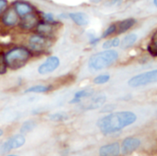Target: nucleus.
Instances as JSON below:
<instances>
[{
  "instance_id": "nucleus-14",
  "label": "nucleus",
  "mask_w": 157,
  "mask_h": 156,
  "mask_svg": "<svg viewBox=\"0 0 157 156\" xmlns=\"http://www.w3.org/2000/svg\"><path fill=\"white\" fill-rule=\"evenodd\" d=\"M69 18L78 26H86L89 23V18L86 13L83 12H73L69 13Z\"/></svg>"
},
{
  "instance_id": "nucleus-30",
  "label": "nucleus",
  "mask_w": 157,
  "mask_h": 156,
  "mask_svg": "<svg viewBox=\"0 0 157 156\" xmlns=\"http://www.w3.org/2000/svg\"><path fill=\"white\" fill-rule=\"evenodd\" d=\"M154 3H155V6L157 5V0H154Z\"/></svg>"
},
{
  "instance_id": "nucleus-22",
  "label": "nucleus",
  "mask_w": 157,
  "mask_h": 156,
  "mask_svg": "<svg viewBox=\"0 0 157 156\" xmlns=\"http://www.w3.org/2000/svg\"><path fill=\"white\" fill-rule=\"evenodd\" d=\"M120 39L119 38H112L109 39L108 41H106L103 44V48L108 50V49H111L112 47H118L120 45Z\"/></svg>"
},
{
  "instance_id": "nucleus-11",
  "label": "nucleus",
  "mask_w": 157,
  "mask_h": 156,
  "mask_svg": "<svg viewBox=\"0 0 157 156\" xmlns=\"http://www.w3.org/2000/svg\"><path fill=\"white\" fill-rule=\"evenodd\" d=\"M121 153V147L118 142L104 145L99 149L100 156H119Z\"/></svg>"
},
{
  "instance_id": "nucleus-2",
  "label": "nucleus",
  "mask_w": 157,
  "mask_h": 156,
  "mask_svg": "<svg viewBox=\"0 0 157 156\" xmlns=\"http://www.w3.org/2000/svg\"><path fill=\"white\" fill-rule=\"evenodd\" d=\"M118 58L119 53L117 51L108 49L91 55L88 60V68L95 71L101 70L113 65Z\"/></svg>"
},
{
  "instance_id": "nucleus-10",
  "label": "nucleus",
  "mask_w": 157,
  "mask_h": 156,
  "mask_svg": "<svg viewBox=\"0 0 157 156\" xmlns=\"http://www.w3.org/2000/svg\"><path fill=\"white\" fill-rule=\"evenodd\" d=\"M39 23L40 22H39L38 17L31 12V13L27 14L26 16L22 17V20L20 22V27L23 30H31L34 27H36Z\"/></svg>"
},
{
  "instance_id": "nucleus-6",
  "label": "nucleus",
  "mask_w": 157,
  "mask_h": 156,
  "mask_svg": "<svg viewBox=\"0 0 157 156\" xmlns=\"http://www.w3.org/2000/svg\"><path fill=\"white\" fill-rule=\"evenodd\" d=\"M60 66V59L56 55H51L49 56L40 67L38 68V72L41 75H45L48 73H51L58 68Z\"/></svg>"
},
{
  "instance_id": "nucleus-7",
  "label": "nucleus",
  "mask_w": 157,
  "mask_h": 156,
  "mask_svg": "<svg viewBox=\"0 0 157 156\" xmlns=\"http://www.w3.org/2000/svg\"><path fill=\"white\" fill-rule=\"evenodd\" d=\"M141 145V141L135 137H128L121 143V153L124 155H129L136 151Z\"/></svg>"
},
{
  "instance_id": "nucleus-15",
  "label": "nucleus",
  "mask_w": 157,
  "mask_h": 156,
  "mask_svg": "<svg viewBox=\"0 0 157 156\" xmlns=\"http://www.w3.org/2000/svg\"><path fill=\"white\" fill-rule=\"evenodd\" d=\"M37 29H38V32L40 35L41 36H44V37H49L51 36L52 33H53V31H54V27H53V24L52 23H50V22H41V23H39L37 25Z\"/></svg>"
},
{
  "instance_id": "nucleus-17",
  "label": "nucleus",
  "mask_w": 157,
  "mask_h": 156,
  "mask_svg": "<svg viewBox=\"0 0 157 156\" xmlns=\"http://www.w3.org/2000/svg\"><path fill=\"white\" fill-rule=\"evenodd\" d=\"M135 23H136V19H134V18H126L122 21H121L119 24V27L117 28L118 33L126 32L128 30H130L132 27H133Z\"/></svg>"
},
{
  "instance_id": "nucleus-31",
  "label": "nucleus",
  "mask_w": 157,
  "mask_h": 156,
  "mask_svg": "<svg viewBox=\"0 0 157 156\" xmlns=\"http://www.w3.org/2000/svg\"><path fill=\"white\" fill-rule=\"evenodd\" d=\"M7 156H17V155H7Z\"/></svg>"
},
{
  "instance_id": "nucleus-25",
  "label": "nucleus",
  "mask_w": 157,
  "mask_h": 156,
  "mask_svg": "<svg viewBox=\"0 0 157 156\" xmlns=\"http://www.w3.org/2000/svg\"><path fill=\"white\" fill-rule=\"evenodd\" d=\"M116 30H117V26H116L115 24H111V25H109V26L107 28V30H105V31L102 33L101 38H106V37H108V36H109V35L113 34V33L116 31Z\"/></svg>"
},
{
  "instance_id": "nucleus-9",
  "label": "nucleus",
  "mask_w": 157,
  "mask_h": 156,
  "mask_svg": "<svg viewBox=\"0 0 157 156\" xmlns=\"http://www.w3.org/2000/svg\"><path fill=\"white\" fill-rule=\"evenodd\" d=\"M2 22L7 27H13L18 23V15L13 7L6 10L2 18Z\"/></svg>"
},
{
  "instance_id": "nucleus-1",
  "label": "nucleus",
  "mask_w": 157,
  "mask_h": 156,
  "mask_svg": "<svg viewBox=\"0 0 157 156\" xmlns=\"http://www.w3.org/2000/svg\"><path fill=\"white\" fill-rule=\"evenodd\" d=\"M137 119L134 113L130 111H122L109 114L98 121V127L100 131L105 134L117 132L123 128L133 124Z\"/></svg>"
},
{
  "instance_id": "nucleus-26",
  "label": "nucleus",
  "mask_w": 157,
  "mask_h": 156,
  "mask_svg": "<svg viewBox=\"0 0 157 156\" xmlns=\"http://www.w3.org/2000/svg\"><path fill=\"white\" fill-rule=\"evenodd\" d=\"M6 63L5 59V55L0 53V75H3L6 71Z\"/></svg>"
},
{
  "instance_id": "nucleus-4",
  "label": "nucleus",
  "mask_w": 157,
  "mask_h": 156,
  "mask_svg": "<svg viewBox=\"0 0 157 156\" xmlns=\"http://www.w3.org/2000/svg\"><path fill=\"white\" fill-rule=\"evenodd\" d=\"M157 81V70L154 69L151 71L144 72L141 74H138L136 76H133L128 81L129 86L136 88V87H141L144 86L147 84L155 83Z\"/></svg>"
},
{
  "instance_id": "nucleus-20",
  "label": "nucleus",
  "mask_w": 157,
  "mask_h": 156,
  "mask_svg": "<svg viewBox=\"0 0 157 156\" xmlns=\"http://www.w3.org/2000/svg\"><path fill=\"white\" fill-rule=\"evenodd\" d=\"M94 93V91L91 90V89H86V90H82V91H79L77 92L75 94V99H77L81 102V100L83 98H87V97H90L92 96Z\"/></svg>"
},
{
  "instance_id": "nucleus-5",
  "label": "nucleus",
  "mask_w": 157,
  "mask_h": 156,
  "mask_svg": "<svg viewBox=\"0 0 157 156\" xmlns=\"http://www.w3.org/2000/svg\"><path fill=\"white\" fill-rule=\"evenodd\" d=\"M25 142H26V139L22 134L15 135V136L9 138L7 141H6L3 143V145L1 146L0 152L3 153V154H6V153L11 151V150L22 147L25 144Z\"/></svg>"
},
{
  "instance_id": "nucleus-18",
  "label": "nucleus",
  "mask_w": 157,
  "mask_h": 156,
  "mask_svg": "<svg viewBox=\"0 0 157 156\" xmlns=\"http://www.w3.org/2000/svg\"><path fill=\"white\" fill-rule=\"evenodd\" d=\"M51 87L49 86H45V85H35L32 87L28 88L25 92L29 93V92H35V93H41V92H46L48 91H50Z\"/></svg>"
},
{
  "instance_id": "nucleus-24",
  "label": "nucleus",
  "mask_w": 157,
  "mask_h": 156,
  "mask_svg": "<svg viewBox=\"0 0 157 156\" xmlns=\"http://www.w3.org/2000/svg\"><path fill=\"white\" fill-rule=\"evenodd\" d=\"M110 80V76L109 74H101V75H98L97 76L95 79H94V83L95 84H98V85H101V84H105L107 83L109 80Z\"/></svg>"
},
{
  "instance_id": "nucleus-13",
  "label": "nucleus",
  "mask_w": 157,
  "mask_h": 156,
  "mask_svg": "<svg viewBox=\"0 0 157 156\" xmlns=\"http://www.w3.org/2000/svg\"><path fill=\"white\" fill-rule=\"evenodd\" d=\"M107 100V97L105 95H99L97 97H93L91 100H89L87 103H86L83 105L84 109L91 110V109H97L100 106H102Z\"/></svg>"
},
{
  "instance_id": "nucleus-16",
  "label": "nucleus",
  "mask_w": 157,
  "mask_h": 156,
  "mask_svg": "<svg viewBox=\"0 0 157 156\" xmlns=\"http://www.w3.org/2000/svg\"><path fill=\"white\" fill-rule=\"evenodd\" d=\"M137 39H138V36L136 33H130L126 35L121 40V42H120V46L121 49H128L136 43Z\"/></svg>"
},
{
  "instance_id": "nucleus-3",
  "label": "nucleus",
  "mask_w": 157,
  "mask_h": 156,
  "mask_svg": "<svg viewBox=\"0 0 157 156\" xmlns=\"http://www.w3.org/2000/svg\"><path fill=\"white\" fill-rule=\"evenodd\" d=\"M29 52L23 47H16L11 49L5 55L6 66L11 69H18L24 67L29 58Z\"/></svg>"
},
{
  "instance_id": "nucleus-8",
  "label": "nucleus",
  "mask_w": 157,
  "mask_h": 156,
  "mask_svg": "<svg viewBox=\"0 0 157 156\" xmlns=\"http://www.w3.org/2000/svg\"><path fill=\"white\" fill-rule=\"evenodd\" d=\"M29 45L32 51L41 52L47 46V39H46V37L41 36L40 34L32 35L29 39Z\"/></svg>"
},
{
  "instance_id": "nucleus-29",
  "label": "nucleus",
  "mask_w": 157,
  "mask_h": 156,
  "mask_svg": "<svg viewBox=\"0 0 157 156\" xmlns=\"http://www.w3.org/2000/svg\"><path fill=\"white\" fill-rule=\"evenodd\" d=\"M3 133H4V131H3V130H2V129H0V137H1L2 135H3Z\"/></svg>"
},
{
  "instance_id": "nucleus-19",
  "label": "nucleus",
  "mask_w": 157,
  "mask_h": 156,
  "mask_svg": "<svg viewBox=\"0 0 157 156\" xmlns=\"http://www.w3.org/2000/svg\"><path fill=\"white\" fill-rule=\"evenodd\" d=\"M36 126H37V124H36L35 121H31V120L26 121V122L21 126V128H20V132H21L22 134H27V133L30 132L31 130H33V129L36 128Z\"/></svg>"
},
{
  "instance_id": "nucleus-12",
  "label": "nucleus",
  "mask_w": 157,
  "mask_h": 156,
  "mask_svg": "<svg viewBox=\"0 0 157 156\" xmlns=\"http://www.w3.org/2000/svg\"><path fill=\"white\" fill-rule=\"evenodd\" d=\"M14 9L17 12V14L20 17H24L27 14H29L32 12L33 7L27 2L23 1H17L14 4Z\"/></svg>"
},
{
  "instance_id": "nucleus-21",
  "label": "nucleus",
  "mask_w": 157,
  "mask_h": 156,
  "mask_svg": "<svg viewBox=\"0 0 157 156\" xmlns=\"http://www.w3.org/2000/svg\"><path fill=\"white\" fill-rule=\"evenodd\" d=\"M156 36L157 32L155 31L153 35V38H152V41L151 43H149L148 45V51L149 53L153 55V56H156L157 55V42H156Z\"/></svg>"
},
{
  "instance_id": "nucleus-27",
  "label": "nucleus",
  "mask_w": 157,
  "mask_h": 156,
  "mask_svg": "<svg viewBox=\"0 0 157 156\" xmlns=\"http://www.w3.org/2000/svg\"><path fill=\"white\" fill-rule=\"evenodd\" d=\"M7 1L6 0H0V14L4 13L7 9Z\"/></svg>"
},
{
  "instance_id": "nucleus-23",
  "label": "nucleus",
  "mask_w": 157,
  "mask_h": 156,
  "mask_svg": "<svg viewBox=\"0 0 157 156\" xmlns=\"http://www.w3.org/2000/svg\"><path fill=\"white\" fill-rule=\"evenodd\" d=\"M50 119L54 122H60V121H64L68 119V115L66 113H56V114H52L50 116Z\"/></svg>"
},
{
  "instance_id": "nucleus-28",
  "label": "nucleus",
  "mask_w": 157,
  "mask_h": 156,
  "mask_svg": "<svg viewBox=\"0 0 157 156\" xmlns=\"http://www.w3.org/2000/svg\"><path fill=\"white\" fill-rule=\"evenodd\" d=\"M122 0H109L108 3H107V6H115V5H118L121 2Z\"/></svg>"
}]
</instances>
